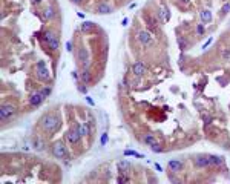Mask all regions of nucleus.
<instances>
[{
  "instance_id": "1",
  "label": "nucleus",
  "mask_w": 230,
  "mask_h": 184,
  "mask_svg": "<svg viewBox=\"0 0 230 184\" xmlns=\"http://www.w3.org/2000/svg\"><path fill=\"white\" fill-rule=\"evenodd\" d=\"M40 126H42L46 132H55L57 127L60 126V118L57 114H46L40 120Z\"/></svg>"
},
{
  "instance_id": "2",
  "label": "nucleus",
  "mask_w": 230,
  "mask_h": 184,
  "mask_svg": "<svg viewBox=\"0 0 230 184\" xmlns=\"http://www.w3.org/2000/svg\"><path fill=\"white\" fill-rule=\"evenodd\" d=\"M35 74H37V78L42 80V81H48L51 78V74H49L48 69H46L45 61H38V63L35 65Z\"/></svg>"
},
{
  "instance_id": "3",
  "label": "nucleus",
  "mask_w": 230,
  "mask_h": 184,
  "mask_svg": "<svg viewBox=\"0 0 230 184\" xmlns=\"http://www.w3.org/2000/svg\"><path fill=\"white\" fill-rule=\"evenodd\" d=\"M45 40H46V43H48V46L51 48L52 51H57V49H58V46H60V40H58V37H57L52 31L45 32Z\"/></svg>"
},
{
  "instance_id": "4",
  "label": "nucleus",
  "mask_w": 230,
  "mask_h": 184,
  "mask_svg": "<svg viewBox=\"0 0 230 184\" xmlns=\"http://www.w3.org/2000/svg\"><path fill=\"white\" fill-rule=\"evenodd\" d=\"M16 106H12V104H8V103H5L2 104V109H0V117H2V120H9L11 117H14L16 115Z\"/></svg>"
},
{
  "instance_id": "5",
  "label": "nucleus",
  "mask_w": 230,
  "mask_h": 184,
  "mask_svg": "<svg viewBox=\"0 0 230 184\" xmlns=\"http://www.w3.org/2000/svg\"><path fill=\"white\" fill-rule=\"evenodd\" d=\"M52 155L55 156V158H58V160L66 158L67 152H66V147H65L63 143H60V141L54 143V146H52Z\"/></svg>"
},
{
  "instance_id": "6",
  "label": "nucleus",
  "mask_w": 230,
  "mask_h": 184,
  "mask_svg": "<svg viewBox=\"0 0 230 184\" xmlns=\"http://www.w3.org/2000/svg\"><path fill=\"white\" fill-rule=\"evenodd\" d=\"M80 138H82V135L78 134V129H69L66 134V140L71 143V144H78Z\"/></svg>"
},
{
  "instance_id": "7",
  "label": "nucleus",
  "mask_w": 230,
  "mask_h": 184,
  "mask_svg": "<svg viewBox=\"0 0 230 184\" xmlns=\"http://www.w3.org/2000/svg\"><path fill=\"white\" fill-rule=\"evenodd\" d=\"M137 40H138L141 45L147 46V45L152 43V36H150V32H149V31H140L137 34Z\"/></svg>"
},
{
  "instance_id": "8",
  "label": "nucleus",
  "mask_w": 230,
  "mask_h": 184,
  "mask_svg": "<svg viewBox=\"0 0 230 184\" xmlns=\"http://www.w3.org/2000/svg\"><path fill=\"white\" fill-rule=\"evenodd\" d=\"M195 164L198 167H207L210 166V158H209V155H197L195 156Z\"/></svg>"
},
{
  "instance_id": "9",
  "label": "nucleus",
  "mask_w": 230,
  "mask_h": 184,
  "mask_svg": "<svg viewBox=\"0 0 230 184\" xmlns=\"http://www.w3.org/2000/svg\"><path fill=\"white\" fill-rule=\"evenodd\" d=\"M43 100H45V95L38 91V92H34L29 97V103H31V106H40L43 103Z\"/></svg>"
},
{
  "instance_id": "10",
  "label": "nucleus",
  "mask_w": 230,
  "mask_h": 184,
  "mask_svg": "<svg viewBox=\"0 0 230 184\" xmlns=\"http://www.w3.org/2000/svg\"><path fill=\"white\" fill-rule=\"evenodd\" d=\"M132 71H133V74H135L137 77H141V75L146 72V66H144L143 61H137V63L132 66Z\"/></svg>"
},
{
  "instance_id": "11",
  "label": "nucleus",
  "mask_w": 230,
  "mask_h": 184,
  "mask_svg": "<svg viewBox=\"0 0 230 184\" xmlns=\"http://www.w3.org/2000/svg\"><path fill=\"white\" fill-rule=\"evenodd\" d=\"M182 166H184V163H182L181 160H170L169 164H167V167L170 169L172 172H180V170L182 169Z\"/></svg>"
},
{
  "instance_id": "12",
  "label": "nucleus",
  "mask_w": 230,
  "mask_h": 184,
  "mask_svg": "<svg viewBox=\"0 0 230 184\" xmlns=\"http://www.w3.org/2000/svg\"><path fill=\"white\" fill-rule=\"evenodd\" d=\"M97 12L101 16H104V14H111L112 12V6L111 5H107V3H100L97 6Z\"/></svg>"
},
{
  "instance_id": "13",
  "label": "nucleus",
  "mask_w": 230,
  "mask_h": 184,
  "mask_svg": "<svg viewBox=\"0 0 230 184\" xmlns=\"http://www.w3.org/2000/svg\"><path fill=\"white\" fill-rule=\"evenodd\" d=\"M144 18H146L147 28L150 29V31H157V28H158V22H157V20H155L153 17H150V16H146Z\"/></svg>"
},
{
  "instance_id": "14",
  "label": "nucleus",
  "mask_w": 230,
  "mask_h": 184,
  "mask_svg": "<svg viewBox=\"0 0 230 184\" xmlns=\"http://www.w3.org/2000/svg\"><path fill=\"white\" fill-rule=\"evenodd\" d=\"M118 170L121 173H127L131 170V163L127 161V160H123V161H120L118 163Z\"/></svg>"
},
{
  "instance_id": "15",
  "label": "nucleus",
  "mask_w": 230,
  "mask_h": 184,
  "mask_svg": "<svg viewBox=\"0 0 230 184\" xmlns=\"http://www.w3.org/2000/svg\"><path fill=\"white\" fill-rule=\"evenodd\" d=\"M199 16H201L202 23H210V22H212V12L209 11V9H202Z\"/></svg>"
},
{
  "instance_id": "16",
  "label": "nucleus",
  "mask_w": 230,
  "mask_h": 184,
  "mask_svg": "<svg viewBox=\"0 0 230 184\" xmlns=\"http://www.w3.org/2000/svg\"><path fill=\"white\" fill-rule=\"evenodd\" d=\"M209 158H210V163L213 166H222L224 164V158L222 156H218V155H209Z\"/></svg>"
},
{
  "instance_id": "17",
  "label": "nucleus",
  "mask_w": 230,
  "mask_h": 184,
  "mask_svg": "<svg viewBox=\"0 0 230 184\" xmlns=\"http://www.w3.org/2000/svg\"><path fill=\"white\" fill-rule=\"evenodd\" d=\"M77 129H78V134L82 135V137H87V135H89V124H87V123H82Z\"/></svg>"
},
{
  "instance_id": "18",
  "label": "nucleus",
  "mask_w": 230,
  "mask_h": 184,
  "mask_svg": "<svg viewBox=\"0 0 230 184\" xmlns=\"http://www.w3.org/2000/svg\"><path fill=\"white\" fill-rule=\"evenodd\" d=\"M32 144H34V149H35V151H43V149H45V141L37 138V137L32 140Z\"/></svg>"
},
{
  "instance_id": "19",
  "label": "nucleus",
  "mask_w": 230,
  "mask_h": 184,
  "mask_svg": "<svg viewBox=\"0 0 230 184\" xmlns=\"http://www.w3.org/2000/svg\"><path fill=\"white\" fill-rule=\"evenodd\" d=\"M43 17H45L46 20H52L54 17H55V11H54L52 6H49V8H46V9L43 11Z\"/></svg>"
},
{
  "instance_id": "20",
  "label": "nucleus",
  "mask_w": 230,
  "mask_h": 184,
  "mask_svg": "<svg viewBox=\"0 0 230 184\" xmlns=\"http://www.w3.org/2000/svg\"><path fill=\"white\" fill-rule=\"evenodd\" d=\"M143 141H144V144H149V146H152L153 143H157V138H155V135H152V134H147V135H144Z\"/></svg>"
},
{
  "instance_id": "21",
  "label": "nucleus",
  "mask_w": 230,
  "mask_h": 184,
  "mask_svg": "<svg viewBox=\"0 0 230 184\" xmlns=\"http://www.w3.org/2000/svg\"><path fill=\"white\" fill-rule=\"evenodd\" d=\"M94 28H95V23H92V22H84L82 25V32H89L92 31Z\"/></svg>"
},
{
  "instance_id": "22",
  "label": "nucleus",
  "mask_w": 230,
  "mask_h": 184,
  "mask_svg": "<svg viewBox=\"0 0 230 184\" xmlns=\"http://www.w3.org/2000/svg\"><path fill=\"white\" fill-rule=\"evenodd\" d=\"M82 81H83V85H87L91 81V74H89V71H87V69H84L82 72Z\"/></svg>"
},
{
  "instance_id": "23",
  "label": "nucleus",
  "mask_w": 230,
  "mask_h": 184,
  "mask_svg": "<svg viewBox=\"0 0 230 184\" xmlns=\"http://www.w3.org/2000/svg\"><path fill=\"white\" fill-rule=\"evenodd\" d=\"M221 57L224 61H230V48H224V49H222Z\"/></svg>"
},
{
  "instance_id": "24",
  "label": "nucleus",
  "mask_w": 230,
  "mask_h": 184,
  "mask_svg": "<svg viewBox=\"0 0 230 184\" xmlns=\"http://www.w3.org/2000/svg\"><path fill=\"white\" fill-rule=\"evenodd\" d=\"M150 149H152V152H161L163 149H161V146L158 144V143H153V144L150 146Z\"/></svg>"
},
{
  "instance_id": "25",
  "label": "nucleus",
  "mask_w": 230,
  "mask_h": 184,
  "mask_svg": "<svg viewBox=\"0 0 230 184\" xmlns=\"http://www.w3.org/2000/svg\"><path fill=\"white\" fill-rule=\"evenodd\" d=\"M197 34L198 36H202V34H204V23H199L197 26Z\"/></svg>"
},
{
  "instance_id": "26",
  "label": "nucleus",
  "mask_w": 230,
  "mask_h": 184,
  "mask_svg": "<svg viewBox=\"0 0 230 184\" xmlns=\"http://www.w3.org/2000/svg\"><path fill=\"white\" fill-rule=\"evenodd\" d=\"M229 11H230V3H226L224 6H222V9H221V14H222V16H226Z\"/></svg>"
},
{
  "instance_id": "27",
  "label": "nucleus",
  "mask_w": 230,
  "mask_h": 184,
  "mask_svg": "<svg viewBox=\"0 0 230 184\" xmlns=\"http://www.w3.org/2000/svg\"><path fill=\"white\" fill-rule=\"evenodd\" d=\"M178 45H180V48L181 49H186V46H187V42L184 38H178Z\"/></svg>"
},
{
  "instance_id": "28",
  "label": "nucleus",
  "mask_w": 230,
  "mask_h": 184,
  "mask_svg": "<svg viewBox=\"0 0 230 184\" xmlns=\"http://www.w3.org/2000/svg\"><path fill=\"white\" fill-rule=\"evenodd\" d=\"M163 12H164V20H169V18H170V9H169L167 6H164V11H163Z\"/></svg>"
},
{
  "instance_id": "29",
  "label": "nucleus",
  "mask_w": 230,
  "mask_h": 184,
  "mask_svg": "<svg viewBox=\"0 0 230 184\" xmlns=\"http://www.w3.org/2000/svg\"><path fill=\"white\" fill-rule=\"evenodd\" d=\"M40 92H42V94L45 95V98H46V97H48V95L51 94V87H43V89L40 91Z\"/></svg>"
},
{
  "instance_id": "30",
  "label": "nucleus",
  "mask_w": 230,
  "mask_h": 184,
  "mask_svg": "<svg viewBox=\"0 0 230 184\" xmlns=\"http://www.w3.org/2000/svg\"><path fill=\"white\" fill-rule=\"evenodd\" d=\"M106 141H107V134H103L101 135V146H104Z\"/></svg>"
},
{
  "instance_id": "31",
  "label": "nucleus",
  "mask_w": 230,
  "mask_h": 184,
  "mask_svg": "<svg viewBox=\"0 0 230 184\" xmlns=\"http://www.w3.org/2000/svg\"><path fill=\"white\" fill-rule=\"evenodd\" d=\"M124 153H126V155H133V156H143V155H140V153H137V152H133V151H126Z\"/></svg>"
},
{
  "instance_id": "32",
  "label": "nucleus",
  "mask_w": 230,
  "mask_h": 184,
  "mask_svg": "<svg viewBox=\"0 0 230 184\" xmlns=\"http://www.w3.org/2000/svg\"><path fill=\"white\" fill-rule=\"evenodd\" d=\"M126 181H129L127 176H118V183H126Z\"/></svg>"
},
{
  "instance_id": "33",
  "label": "nucleus",
  "mask_w": 230,
  "mask_h": 184,
  "mask_svg": "<svg viewBox=\"0 0 230 184\" xmlns=\"http://www.w3.org/2000/svg\"><path fill=\"white\" fill-rule=\"evenodd\" d=\"M212 40H213V38H209V40H207V42L204 43V46H202V49H206V48H207L209 45H210V43H212Z\"/></svg>"
},
{
  "instance_id": "34",
  "label": "nucleus",
  "mask_w": 230,
  "mask_h": 184,
  "mask_svg": "<svg viewBox=\"0 0 230 184\" xmlns=\"http://www.w3.org/2000/svg\"><path fill=\"white\" fill-rule=\"evenodd\" d=\"M66 49L69 51V52L72 51V43H71V42H67V43H66Z\"/></svg>"
},
{
  "instance_id": "35",
  "label": "nucleus",
  "mask_w": 230,
  "mask_h": 184,
  "mask_svg": "<svg viewBox=\"0 0 230 184\" xmlns=\"http://www.w3.org/2000/svg\"><path fill=\"white\" fill-rule=\"evenodd\" d=\"M78 91H80V92H83V94H86V87L82 85V86H78Z\"/></svg>"
},
{
  "instance_id": "36",
  "label": "nucleus",
  "mask_w": 230,
  "mask_h": 184,
  "mask_svg": "<svg viewBox=\"0 0 230 184\" xmlns=\"http://www.w3.org/2000/svg\"><path fill=\"white\" fill-rule=\"evenodd\" d=\"M71 2H72L74 5H80V3H82V2H83V0H71Z\"/></svg>"
},
{
  "instance_id": "37",
  "label": "nucleus",
  "mask_w": 230,
  "mask_h": 184,
  "mask_svg": "<svg viewBox=\"0 0 230 184\" xmlns=\"http://www.w3.org/2000/svg\"><path fill=\"white\" fill-rule=\"evenodd\" d=\"M72 77H74V78L77 80V78H78V74H77V72H72Z\"/></svg>"
},
{
  "instance_id": "38",
  "label": "nucleus",
  "mask_w": 230,
  "mask_h": 184,
  "mask_svg": "<svg viewBox=\"0 0 230 184\" xmlns=\"http://www.w3.org/2000/svg\"><path fill=\"white\" fill-rule=\"evenodd\" d=\"M181 2L184 3V5H189V2H190V0H181Z\"/></svg>"
},
{
  "instance_id": "39",
  "label": "nucleus",
  "mask_w": 230,
  "mask_h": 184,
  "mask_svg": "<svg viewBox=\"0 0 230 184\" xmlns=\"http://www.w3.org/2000/svg\"><path fill=\"white\" fill-rule=\"evenodd\" d=\"M34 2H35V3H40V2H42V0H34Z\"/></svg>"
}]
</instances>
